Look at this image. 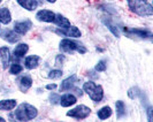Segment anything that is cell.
Masks as SVG:
<instances>
[{
  "mask_svg": "<svg viewBox=\"0 0 153 122\" xmlns=\"http://www.w3.org/2000/svg\"><path fill=\"white\" fill-rule=\"evenodd\" d=\"M132 13L139 16H151L153 14L152 6L146 0H127Z\"/></svg>",
  "mask_w": 153,
  "mask_h": 122,
  "instance_id": "6da1fadb",
  "label": "cell"
},
{
  "mask_svg": "<svg viewBox=\"0 0 153 122\" xmlns=\"http://www.w3.org/2000/svg\"><path fill=\"white\" fill-rule=\"evenodd\" d=\"M38 114V111L36 107H33L30 104H21L20 106L15 109V118L19 121L27 122L35 119Z\"/></svg>",
  "mask_w": 153,
  "mask_h": 122,
  "instance_id": "7a4b0ae2",
  "label": "cell"
},
{
  "mask_svg": "<svg viewBox=\"0 0 153 122\" xmlns=\"http://www.w3.org/2000/svg\"><path fill=\"white\" fill-rule=\"evenodd\" d=\"M59 48L61 52H66V53H73V52H79V53L84 54L86 52V48L84 45H82L77 40H73L70 38L62 39L60 42Z\"/></svg>",
  "mask_w": 153,
  "mask_h": 122,
  "instance_id": "3957f363",
  "label": "cell"
},
{
  "mask_svg": "<svg viewBox=\"0 0 153 122\" xmlns=\"http://www.w3.org/2000/svg\"><path fill=\"white\" fill-rule=\"evenodd\" d=\"M83 90H84L85 93L89 94V97L93 101H100V100L102 99L104 90H102L101 85H97L96 83H93L92 81L85 82L83 84Z\"/></svg>",
  "mask_w": 153,
  "mask_h": 122,
  "instance_id": "277c9868",
  "label": "cell"
},
{
  "mask_svg": "<svg viewBox=\"0 0 153 122\" xmlns=\"http://www.w3.org/2000/svg\"><path fill=\"white\" fill-rule=\"evenodd\" d=\"M90 113H91V111L89 107H86L85 105H79V106L70 109L67 113V115L71 116V118H75V119H85L86 116H89Z\"/></svg>",
  "mask_w": 153,
  "mask_h": 122,
  "instance_id": "5b68a950",
  "label": "cell"
},
{
  "mask_svg": "<svg viewBox=\"0 0 153 122\" xmlns=\"http://www.w3.org/2000/svg\"><path fill=\"white\" fill-rule=\"evenodd\" d=\"M0 37L5 40H7L8 43L10 44H14L16 42H19L21 39V35L16 33L15 31L13 30H8V29H5V30L0 31Z\"/></svg>",
  "mask_w": 153,
  "mask_h": 122,
  "instance_id": "8992f818",
  "label": "cell"
},
{
  "mask_svg": "<svg viewBox=\"0 0 153 122\" xmlns=\"http://www.w3.org/2000/svg\"><path fill=\"white\" fill-rule=\"evenodd\" d=\"M32 24L30 20H23V21H17L14 24V31L19 35H24L31 29Z\"/></svg>",
  "mask_w": 153,
  "mask_h": 122,
  "instance_id": "52a82bcc",
  "label": "cell"
},
{
  "mask_svg": "<svg viewBox=\"0 0 153 122\" xmlns=\"http://www.w3.org/2000/svg\"><path fill=\"white\" fill-rule=\"evenodd\" d=\"M37 20L40 21V22H48L52 23L54 21V17H55V14L51 10H47V9H42L37 13Z\"/></svg>",
  "mask_w": 153,
  "mask_h": 122,
  "instance_id": "ba28073f",
  "label": "cell"
},
{
  "mask_svg": "<svg viewBox=\"0 0 153 122\" xmlns=\"http://www.w3.org/2000/svg\"><path fill=\"white\" fill-rule=\"evenodd\" d=\"M56 32L59 35H63V36H68V37H81V31L77 29L76 27L70 25L68 28H61V29H56Z\"/></svg>",
  "mask_w": 153,
  "mask_h": 122,
  "instance_id": "9c48e42d",
  "label": "cell"
},
{
  "mask_svg": "<svg viewBox=\"0 0 153 122\" xmlns=\"http://www.w3.org/2000/svg\"><path fill=\"white\" fill-rule=\"evenodd\" d=\"M77 82L76 75H71L70 77L66 78L62 81L61 85H60V90L61 91H67V90H75V83Z\"/></svg>",
  "mask_w": 153,
  "mask_h": 122,
  "instance_id": "30bf717a",
  "label": "cell"
},
{
  "mask_svg": "<svg viewBox=\"0 0 153 122\" xmlns=\"http://www.w3.org/2000/svg\"><path fill=\"white\" fill-rule=\"evenodd\" d=\"M76 97L74 96V94H70V93H66V94H63L60 97V104H61V106L63 107H68V106H71V105H74L75 103H76Z\"/></svg>",
  "mask_w": 153,
  "mask_h": 122,
  "instance_id": "8fae6325",
  "label": "cell"
},
{
  "mask_svg": "<svg viewBox=\"0 0 153 122\" xmlns=\"http://www.w3.org/2000/svg\"><path fill=\"white\" fill-rule=\"evenodd\" d=\"M0 59H1V62H2V68L6 70V68L9 65V50L7 47H0Z\"/></svg>",
  "mask_w": 153,
  "mask_h": 122,
  "instance_id": "7c38bea8",
  "label": "cell"
},
{
  "mask_svg": "<svg viewBox=\"0 0 153 122\" xmlns=\"http://www.w3.org/2000/svg\"><path fill=\"white\" fill-rule=\"evenodd\" d=\"M39 57L37 55H29V57H27L25 58V60H24V63H25V67L28 69H33V68H37V66H38L39 63Z\"/></svg>",
  "mask_w": 153,
  "mask_h": 122,
  "instance_id": "4fadbf2b",
  "label": "cell"
},
{
  "mask_svg": "<svg viewBox=\"0 0 153 122\" xmlns=\"http://www.w3.org/2000/svg\"><path fill=\"white\" fill-rule=\"evenodd\" d=\"M53 23H55L56 25H59V27H61V28H68V27H70L69 20L66 19V17L63 15H61V14H55Z\"/></svg>",
  "mask_w": 153,
  "mask_h": 122,
  "instance_id": "5bb4252c",
  "label": "cell"
},
{
  "mask_svg": "<svg viewBox=\"0 0 153 122\" xmlns=\"http://www.w3.org/2000/svg\"><path fill=\"white\" fill-rule=\"evenodd\" d=\"M17 2L28 10H35L38 6L37 0H17Z\"/></svg>",
  "mask_w": 153,
  "mask_h": 122,
  "instance_id": "9a60e30c",
  "label": "cell"
},
{
  "mask_svg": "<svg viewBox=\"0 0 153 122\" xmlns=\"http://www.w3.org/2000/svg\"><path fill=\"white\" fill-rule=\"evenodd\" d=\"M12 17H10V12L9 9L6 7L0 8V22L4 23V24H8L10 22Z\"/></svg>",
  "mask_w": 153,
  "mask_h": 122,
  "instance_id": "2e32d148",
  "label": "cell"
},
{
  "mask_svg": "<svg viewBox=\"0 0 153 122\" xmlns=\"http://www.w3.org/2000/svg\"><path fill=\"white\" fill-rule=\"evenodd\" d=\"M28 50H29V46L27 45V44H19V45L16 46V48L14 50V55H15L16 58H23L25 53L28 52Z\"/></svg>",
  "mask_w": 153,
  "mask_h": 122,
  "instance_id": "e0dca14e",
  "label": "cell"
},
{
  "mask_svg": "<svg viewBox=\"0 0 153 122\" xmlns=\"http://www.w3.org/2000/svg\"><path fill=\"white\" fill-rule=\"evenodd\" d=\"M16 106V100H1L0 101V111H10Z\"/></svg>",
  "mask_w": 153,
  "mask_h": 122,
  "instance_id": "ac0fdd59",
  "label": "cell"
},
{
  "mask_svg": "<svg viewBox=\"0 0 153 122\" xmlns=\"http://www.w3.org/2000/svg\"><path fill=\"white\" fill-rule=\"evenodd\" d=\"M124 31H127V32H131V33H134V35H137V36L142 37V38H151V37H152L151 31H147V30H139V29H124Z\"/></svg>",
  "mask_w": 153,
  "mask_h": 122,
  "instance_id": "d6986e66",
  "label": "cell"
},
{
  "mask_svg": "<svg viewBox=\"0 0 153 122\" xmlns=\"http://www.w3.org/2000/svg\"><path fill=\"white\" fill-rule=\"evenodd\" d=\"M32 85V80L30 76H23L20 78V88L22 89V91H27L29 88Z\"/></svg>",
  "mask_w": 153,
  "mask_h": 122,
  "instance_id": "ffe728a7",
  "label": "cell"
},
{
  "mask_svg": "<svg viewBox=\"0 0 153 122\" xmlns=\"http://www.w3.org/2000/svg\"><path fill=\"white\" fill-rule=\"evenodd\" d=\"M115 107H116V115H117V118H119V119L123 118L124 114H126V106H124V103L121 101V100H119V101L115 103Z\"/></svg>",
  "mask_w": 153,
  "mask_h": 122,
  "instance_id": "44dd1931",
  "label": "cell"
},
{
  "mask_svg": "<svg viewBox=\"0 0 153 122\" xmlns=\"http://www.w3.org/2000/svg\"><path fill=\"white\" fill-rule=\"evenodd\" d=\"M111 115H112V109L108 106L102 107L99 112H98V118H99L100 120H106Z\"/></svg>",
  "mask_w": 153,
  "mask_h": 122,
  "instance_id": "7402d4cb",
  "label": "cell"
},
{
  "mask_svg": "<svg viewBox=\"0 0 153 122\" xmlns=\"http://www.w3.org/2000/svg\"><path fill=\"white\" fill-rule=\"evenodd\" d=\"M61 76H62V71L59 70V69H54V70H51V71L48 73V77L52 78V80L59 78V77H61Z\"/></svg>",
  "mask_w": 153,
  "mask_h": 122,
  "instance_id": "603a6c76",
  "label": "cell"
},
{
  "mask_svg": "<svg viewBox=\"0 0 153 122\" xmlns=\"http://www.w3.org/2000/svg\"><path fill=\"white\" fill-rule=\"evenodd\" d=\"M21 71H22V67H21L20 65H17V63L12 65V67H10V74H15V75H17V74H20Z\"/></svg>",
  "mask_w": 153,
  "mask_h": 122,
  "instance_id": "cb8c5ba5",
  "label": "cell"
},
{
  "mask_svg": "<svg viewBox=\"0 0 153 122\" xmlns=\"http://www.w3.org/2000/svg\"><path fill=\"white\" fill-rule=\"evenodd\" d=\"M94 69H96L97 71H104V70H106V62L104 60L99 61V62L96 65Z\"/></svg>",
  "mask_w": 153,
  "mask_h": 122,
  "instance_id": "d4e9b609",
  "label": "cell"
},
{
  "mask_svg": "<svg viewBox=\"0 0 153 122\" xmlns=\"http://www.w3.org/2000/svg\"><path fill=\"white\" fill-rule=\"evenodd\" d=\"M50 98H51L50 100H51L52 104H58L60 101V96H58V94H52Z\"/></svg>",
  "mask_w": 153,
  "mask_h": 122,
  "instance_id": "484cf974",
  "label": "cell"
},
{
  "mask_svg": "<svg viewBox=\"0 0 153 122\" xmlns=\"http://www.w3.org/2000/svg\"><path fill=\"white\" fill-rule=\"evenodd\" d=\"M65 60H66V58L63 55H58L56 57V65H62Z\"/></svg>",
  "mask_w": 153,
  "mask_h": 122,
  "instance_id": "4316f807",
  "label": "cell"
},
{
  "mask_svg": "<svg viewBox=\"0 0 153 122\" xmlns=\"http://www.w3.org/2000/svg\"><path fill=\"white\" fill-rule=\"evenodd\" d=\"M147 119H149V122H152V107L147 108Z\"/></svg>",
  "mask_w": 153,
  "mask_h": 122,
  "instance_id": "83f0119b",
  "label": "cell"
},
{
  "mask_svg": "<svg viewBox=\"0 0 153 122\" xmlns=\"http://www.w3.org/2000/svg\"><path fill=\"white\" fill-rule=\"evenodd\" d=\"M108 27H109V29H111V30L113 31V33H114L116 37H119V36H120V35H119V31H117V29H115L113 25H108Z\"/></svg>",
  "mask_w": 153,
  "mask_h": 122,
  "instance_id": "f1b7e54d",
  "label": "cell"
},
{
  "mask_svg": "<svg viewBox=\"0 0 153 122\" xmlns=\"http://www.w3.org/2000/svg\"><path fill=\"white\" fill-rule=\"evenodd\" d=\"M56 88V84H48V85H46V89L47 90H53Z\"/></svg>",
  "mask_w": 153,
  "mask_h": 122,
  "instance_id": "f546056e",
  "label": "cell"
},
{
  "mask_svg": "<svg viewBox=\"0 0 153 122\" xmlns=\"http://www.w3.org/2000/svg\"><path fill=\"white\" fill-rule=\"evenodd\" d=\"M0 122H6V120H5V119H2V118H0Z\"/></svg>",
  "mask_w": 153,
  "mask_h": 122,
  "instance_id": "4dcf8cb0",
  "label": "cell"
},
{
  "mask_svg": "<svg viewBox=\"0 0 153 122\" xmlns=\"http://www.w3.org/2000/svg\"><path fill=\"white\" fill-rule=\"evenodd\" d=\"M46 1H48V2H55L56 0H46Z\"/></svg>",
  "mask_w": 153,
  "mask_h": 122,
  "instance_id": "1f68e13d",
  "label": "cell"
},
{
  "mask_svg": "<svg viewBox=\"0 0 153 122\" xmlns=\"http://www.w3.org/2000/svg\"><path fill=\"white\" fill-rule=\"evenodd\" d=\"M0 2H1V0H0Z\"/></svg>",
  "mask_w": 153,
  "mask_h": 122,
  "instance_id": "d6a6232c",
  "label": "cell"
}]
</instances>
